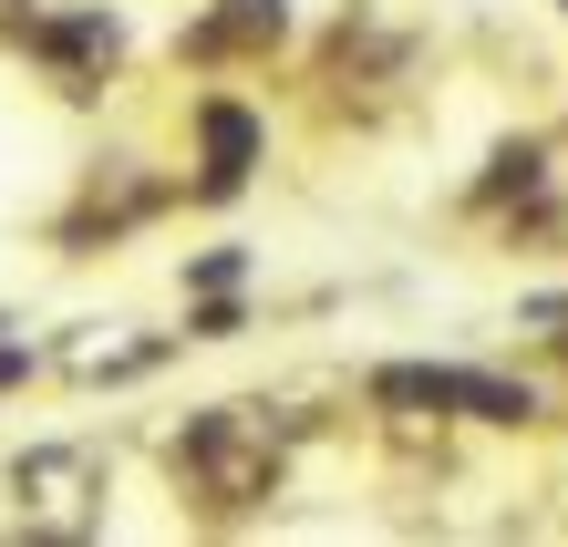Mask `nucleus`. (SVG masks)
<instances>
[{"instance_id":"nucleus-9","label":"nucleus","mask_w":568,"mask_h":547,"mask_svg":"<svg viewBox=\"0 0 568 547\" xmlns=\"http://www.w3.org/2000/svg\"><path fill=\"white\" fill-rule=\"evenodd\" d=\"M548 383L568 393V331H548Z\"/></svg>"},{"instance_id":"nucleus-4","label":"nucleus","mask_w":568,"mask_h":547,"mask_svg":"<svg viewBox=\"0 0 568 547\" xmlns=\"http://www.w3.org/2000/svg\"><path fill=\"white\" fill-rule=\"evenodd\" d=\"M21 52L42 62L73 104H93V93L114 83V62H124V21L104 11V0H62V11H31L21 21Z\"/></svg>"},{"instance_id":"nucleus-8","label":"nucleus","mask_w":568,"mask_h":547,"mask_svg":"<svg viewBox=\"0 0 568 547\" xmlns=\"http://www.w3.org/2000/svg\"><path fill=\"white\" fill-rule=\"evenodd\" d=\"M31 372H42V352H31V341H0V393L31 383Z\"/></svg>"},{"instance_id":"nucleus-3","label":"nucleus","mask_w":568,"mask_h":547,"mask_svg":"<svg viewBox=\"0 0 568 547\" xmlns=\"http://www.w3.org/2000/svg\"><path fill=\"white\" fill-rule=\"evenodd\" d=\"M270 165V104H248L239 83H196L186 93V207H239Z\"/></svg>"},{"instance_id":"nucleus-7","label":"nucleus","mask_w":568,"mask_h":547,"mask_svg":"<svg viewBox=\"0 0 568 547\" xmlns=\"http://www.w3.org/2000/svg\"><path fill=\"white\" fill-rule=\"evenodd\" d=\"M176 280H186V300H207V290H248V280H258V249H248V237H207V249H196Z\"/></svg>"},{"instance_id":"nucleus-1","label":"nucleus","mask_w":568,"mask_h":547,"mask_svg":"<svg viewBox=\"0 0 568 547\" xmlns=\"http://www.w3.org/2000/svg\"><path fill=\"white\" fill-rule=\"evenodd\" d=\"M311 434L321 424L290 414V403H270V393L196 403V414L165 434V475H176V496H196L217 527H248V517H270V506L290 496L300 444H311Z\"/></svg>"},{"instance_id":"nucleus-6","label":"nucleus","mask_w":568,"mask_h":547,"mask_svg":"<svg viewBox=\"0 0 568 547\" xmlns=\"http://www.w3.org/2000/svg\"><path fill=\"white\" fill-rule=\"evenodd\" d=\"M11 496L31 517H93V496H104V455L93 444H31L11 465Z\"/></svg>"},{"instance_id":"nucleus-5","label":"nucleus","mask_w":568,"mask_h":547,"mask_svg":"<svg viewBox=\"0 0 568 547\" xmlns=\"http://www.w3.org/2000/svg\"><path fill=\"white\" fill-rule=\"evenodd\" d=\"M300 42L290 0H207L196 21H176V62L186 73H248V62H280Z\"/></svg>"},{"instance_id":"nucleus-10","label":"nucleus","mask_w":568,"mask_h":547,"mask_svg":"<svg viewBox=\"0 0 568 547\" xmlns=\"http://www.w3.org/2000/svg\"><path fill=\"white\" fill-rule=\"evenodd\" d=\"M548 11H558V21H568V0H548Z\"/></svg>"},{"instance_id":"nucleus-2","label":"nucleus","mask_w":568,"mask_h":547,"mask_svg":"<svg viewBox=\"0 0 568 547\" xmlns=\"http://www.w3.org/2000/svg\"><path fill=\"white\" fill-rule=\"evenodd\" d=\"M373 424H424V434H538L548 383L517 362H455V352H393L362 362Z\"/></svg>"}]
</instances>
